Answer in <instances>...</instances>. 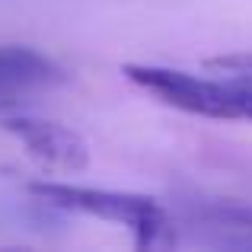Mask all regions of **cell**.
Wrapping results in <instances>:
<instances>
[{"label": "cell", "instance_id": "obj_1", "mask_svg": "<svg viewBox=\"0 0 252 252\" xmlns=\"http://www.w3.org/2000/svg\"><path fill=\"white\" fill-rule=\"evenodd\" d=\"M29 191L35 198H42L45 204H55V208L128 223L137 233V246H154L163 233H169L166 211L154 198L144 195H122V191L83 189V185H64V182H32Z\"/></svg>", "mask_w": 252, "mask_h": 252}, {"label": "cell", "instance_id": "obj_2", "mask_svg": "<svg viewBox=\"0 0 252 252\" xmlns=\"http://www.w3.org/2000/svg\"><path fill=\"white\" fill-rule=\"evenodd\" d=\"M125 77L131 83L144 86V90L157 93L163 102L176 105V109L195 112V115H208V118H236L230 83H211V80L189 77L182 70L141 67V64H128Z\"/></svg>", "mask_w": 252, "mask_h": 252}, {"label": "cell", "instance_id": "obj_3", "mask_svg": "<svg viewBox=\"0 0 252 252\" xmlns=\"http://www.w3.org/2000/svg\"><path fill=\"white\" fill-rule=\"evenodd\" d=\"M3 128L10 131V134H16L32 157H38L42 163H48V166H55V169L80 172V169L90 166L86 141L77 131L64 128V125H58V122L13 115V118H3Z\"/></svg>", "mask_w": 252, "mask_h": 252}, {"label": "cell", "instance_id": "obj_4", "mask_svg": "<svg viewBox=\"0 0 252 252\" xmlns=\"http://www.w3.org/2000/svg\"><path fill=\"white\" fill-rule=\"evenodd\" d=\"M64 83V70L42 51L26 45L0 48V109L23 102V96Z\"/></svg>", "mask_w": 252, "mask_h": 252}, {"label": "cell", "instance_id": "obj_5", "mask_svg": "<svg viewBox=\"0 0 252 252\" xmlns=\"http://www.w3.org/2000/svg\"><path fill=\"white\" fill-rule=\"evenodd\" d=\"M233 90V109H236V118H249L252 122V83H230Z\"/></svg>", "mask_w": 252, "mask_h": 252}, {"label": "cell", "instance_id": "obj_6", "mask_svg": "<svg viewBox=\"0 0 252 252\" xmlns=\"http://www.w3.org/2000/svg\"><path fill=\"white\" fill-rule=\"evenodd\" d=\"M217 220H227L233 227H243V230H252V208H217L214 211Z\"/></svg>", "mask_w": 252, "mask_h": 252}]
</instances>
